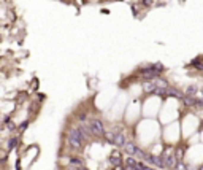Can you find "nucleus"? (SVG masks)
Listing matches in <instances>:
<instances>
[{
    "label": "nucleus",
    "mask_w": 203,
    "mask_h": 170,
    "mask_svg": "<svg viewBox=\"0 0 203 170\" xmlns=\"http://www.w3.org/2000/svg\"><path fill=\"white\" fill-rule=\"evenodd\" d=\"M83 140H84V137H83L80 129H70L68 130V143H70L72 148L80 149L83 146Z\"/></svg>",
    "instance_id": "nucleus-1"
},
{
    "label": "nucleus",
    "mask_w": 203,
    "mask_h": 170,
    "mask_svg": "<svg viewBox=\"0 0 203 170\" xmlns=\"http://www.w3.org/2000/svg\"><path fill=\"white\" fill-rule=\"evenodd\" d=\"M89 126H91V129H92V132H94L95 135H100V137L105 135V127H103V124H102L100 119L91 118L89 119Z\"/></svg>",
    "instance_id": "nucleus-2"
},
{
    "label": "nucleus",
    "mask_w": 203,
    "mask_h": 170,
    "mask_svg": "<svg viewBox=\"0 0 203 170\" xmlns=\"http://www.w3.org/2000/svg\"><path fill=\"white\" fill-rule=\"evenodd\" d=\"M110 162H111L114 167H119V165L122 164V159H121V154L118 153V151H113L111 154H110Z\"/></svg>",
    "instance_id": "nucleus-3"
},
{
    "label": "nucleus",
    "mask_w": 203,
    "mask_h": 170,
    "mask_svg": "<svg viewBox=\"0 0 203 170\" xmlns=\"http://www.w3.org/2000/svg\"><path fill=\"white\" fill-rule=\"evenodd\" d=\"M164 159H165V164L168 165V167H176V164H178V156H175V154H167L165 156L164 154Z\"/></svg>",
    "instance_id": "nucleus-4"
},
{
    "label": "nucleus",
    "mask_w": 203,
    "mask_h": 170,
    "mask_svg": "<svg viewBox=\"0 0 203 170\" xmlns=\"http://www.w3.org/2000/svg\"><path fill=\"white\" fill-rule=\"evenodd\" d=\"M138 149V146L135 143H132V141H129V143H126V146H124V151L127 153V156H135Z\"/></svg>",
    "instance_id": "nucleus-5"
},
{
    "label": "nucleus",
    "mask_w": 203,
    "mask_h": 170,
    "mask_svg": "<svg viewBox=\"0 0 203 170\" xmlns=\"http://www.w3.org/2000/svg\"><path fill=\"white\" fill-rule=\"evenodd\" d=\"M80 130H81V134H83V137H84V138H89V137L94 134V132H92V129H91V126H81Z\"/></svg>",
    "instance_id": "nucleus-6"
},
{
    "label": "nucleus",
    "mask_w": 203,
    "mask_h": 170,
    "mask_svg": "<svg viewBox=\"0 0 203 170\" xmlns=\"http://www.w3.org/2000/svg\"><path fill=\"white\" fill-rule=\"evenodd\" d=\"M116 146H126V137L122 134H116V140H114Z\"/></svg>",
    "instance_id": "nucleus-7"
},
{
    "label": "nucleus",
    "mask_w": 203,
    "mask_h": 170,
    "mask_svg": "<svg viewBox=\"0 0 203 170\" xmlns=\"http://www.w3.org/2000/svg\"><path fill=\"white\" fill-rule=\"evenodd\" d=\"M105 138L108 140V143H111V145H114V140H116V134H114V130L113 132H105Z\"/></svg>",
    "instance_id": "nucleus-8"
},
{
    "label": "nucleus",
    "mask_w": 203,
    "mask_h": 170,
    "mask_svg": "<svg viewBox=\"0 0 203 170\" xmlns=\"http://www.w3.org/2000/svg\"><path fill=\"white\" fill-rule=\"evenodd\" d=\"M18 141H19V140H18L16 137H13V138H10V140H8V148H10V149L16 148V146H18Z\"/></svg>",
    "instance_id": "nucleus-9"
},
{
    "label": "nucleus",
    "mask_w": 203,
    "mask_h": 170,
    "mask_svg": "<svg viewBox=\"0 0 203 170\" xmlns=\"http://www.w3.org/2000/svg\"><path fill=\"white\" fill-rule=\"evenodd\" d=\"M70 164H72V165H76V167H81V165H83V160H81L80 158H72V159H70Z\"/></svg>",
    "instance_id": "nucleus-10"
},
{
    "label": "nucleus",
    "mask_w": 203,
    "mask_h": 170,
    "mask_svg": "<svg viewBox=\"0 0 203 170\" xmlns=\"http://www.w3.org/2000/svg\"><path fill=\"white\" fill-rule=\"evenodd\" d=\"M167 92H168V95H173V97H181V94H179L176 89H172V88H170V89H167Z\"/></svg>",
    "instance_id": "nucleus-11"
},
{
    "label": "nucleus",
    "mask_w": 203,
    "mask_h": 170,
    "mask_svg": "<svg viewBox=\"0 0 203 170\" xmlns=\"http://www.w3.org/2000/svg\"><path fill=\"white\" fill-rule=\"evenodd\" d=\"M195 92H197V88H195V86H189L187 91H186V94H187V95H194Z\"/></svg>",
    "instance_id": "nucleus-12"
},
{
    "label": "nucleus",
    "mask_w": 203,
    "mask_h": 170,
    "mask_svg": "<svg viewBox=\"0 0 203 170\" xmlns=\"http://www.w3.org/2000/svg\"><path fill=\"white\" fill-rule=\"evenodd\" d=\"M137 164H138V162H137V160L132 158V156H129V158H127V162H126V165H137Z\"/></svg>",
    "instance_id": "nucleus-13"
},
{
    "label": "nucleus",
    "mask_w": 203,
    "mask_h": 170,
    "mask_svg": "<svg viewBox=\"0 0 203 170\" xmlns=\"http://www.w3.org/2000/svg\"><path fill=\"white\" fill-rule=\"evenodd\" d=\"M154 3V0H141V5L143 7H151Z\"/></svg>",
    "instance_id": "nucleus-14"
},
{
    "label": "nucleus",
    "mask_w": 203,
    "mask_h": 170,
    "mask_svg": "<svg viewBox=\"0 0 203 170\" xmlns=\"http://www.w3.org/2000/svg\"><path fill=\"white\" fill-rule=\"evenodd\" d=\"M176 170H186V165H184L183 162H179V160H178V164H176Z\"/></svg>",
    "instance_id": "nucleus-15"
},
{
    "label": "nucleus",
    "mask_w": 203,
    "mask_h": 170,
    "mask_svg": "<svg viewBox=\"0 0 203 170\" xmlns=\"http://www.w3.org/2000/svg\"><path fill=\"white\" fill-rule=\"evenodd\" d=\"M26 127H27V122H22V124H21V127H19V129H26Z\"/></svg>",
    "instance_id": "nucleus-16"
},
{
    "label": "nucleus",
    "mask_w": 203,
    "mask_h": 170,
    "mask_svg": "<svg viewBox=\"0 0 203 170\" xmlns=\"http://www.w3.org/2000/svg\"><path fill=\"white\" fill-rule=\"evenodd\" d=\"M78 170H89V169H86L84 165H81V167H78Z\"/></svg>",
    "instance_id": "nucleus-17"
},
{
    "label": "nucleus",
    "mask_w": 203,
    "mask_h": 170,
    "mask_svg": "<svg viewBox=\"0 0 203 170\" xmlns=\"http://www.w3.org/2000/svg\"><path fill=\"white\" fill-rule=\"evenodd\" d=\"M202 94H203V88H202Z\"/></svg>",
    "instance_id": "nucleus-18"
},
{
    "label": "nucleus",
    "mask_w": 203,
    "mask_h": 170,
    "mask_svg": "<svg viewBox=\"0 0 203 170\" xmlns=\"http://www.w3.org/2000/svg\"><path fill=\"white\" fill-rule=\"evenodd\" d=\"M200 170H203V167H202V169H200Z\"/></svg>",
    "instance_id": "nucleus-19"
}]
</instances>
